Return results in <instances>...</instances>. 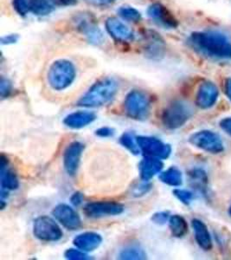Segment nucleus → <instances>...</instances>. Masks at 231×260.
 I'll list each match as a JSON object with an SVG mask.
<instances>
[{
  "label": "nucleus",
  "instance_id": "30",
  "mask_svg": "<svg viewBox=\"0 0 231 260\" xmlns=\"http://www.w3.org/2000/svg\"><path fill=\"white\" fill-rule=\"evenodd\" d=\"M13 7L18 15H26L30 11V3L29 0H13Z\"/></svg>",
  "mask_w": 231,
  "mask_h": 260
},
{
  "label": "nucleus",
  "instance_id": "38",
  "mask_svg": "<svg viewBox=\"0 0 231 260\" xmlns=\"http://www.w3.org/2000/svg\"><path fill=\"white\" fill-rule=\"evenodd\" d=\"M220 127L231 137V117L222 119L221 122H220Z\"/></svg>",
  "mask_w": 231,
  "mask_h": 260
},
{
  "label": "nucleus",
  "instance_id": "1",
  "mask_svg": "<svg viewBox=\"0 0 231 260\" xmlns=\"http://www.w3.org/2000/svg\"><path fill=\"white\" fill-rule=\"evenodd\" d=\"M189 44L203 56L219 59L231 58V40L222 33L194 32L190 35Z\"/></svg>",
  "mask_w": 231,
  "mask_h": 260
},
{
  "label": "nucleus",
  "instance_id": "13",
  "mask_svg": "<svg viewBox=\"0 0 231 260\" xmlns=\"http://www.w3.org/2000/svg\"><path fill=\"white\" fill-rule=\"evenodd\" d=\"M147 14L154 22L167 29H174L178 26V21L174 16L161 4H152L149 6Z\"/></svg>",
  "mask_w": 231,
  "mask_h": 260
},
{
  "label": "nucleus",
  "instance_id": "27",
  "mask_svg": "<svg viewBox=\"0 0 231 260\" xmlns=\"http://www.w3.org/2000/svg\"><path fill=\"white\" fill-rule=\"evenodd\" d=\"M118 14L124 20L129 22H139L141 19L140 12L130 6H122L118 10Z\"/></svg>",
  "mask_w": 231,
  "mask_h": 260
},
{
  "label": "nucleus",
  "instance_id": "31",
  "mask_svg": "<svg viewBox=\"0 0 231 260\" xmlns=\"http://www.w3.org/2000/svg\"><path fill=\"white\" fill-rule=\"evenodd\" d=\"M151 189V184L148 183L147 181H145L144 183L139 184V185L133 187L132 195L134 197H141V196L146 194Z\"/></svg>",
  "mask_w": 231,
  "mask_h": 260
},
{
  "label": "nucleus",
  "instance_id": "4",
  "mask_svg": "<svg viewBox=\"0 0 231 260\" xmlns=\"http://www.w3.org/2000/svg\"><path fill=\"white\" fill-rule=\"evenodd\" d=\"M123 109L129 118L135 121H145L151 112V101L145 92L134 89L125 98Z\"/></svg>",
  "mask_w": 231,
  "mask_h": 260
},
{
  "label": "nucleus",
  "instance_id": "33",
  "mask_svg": "<svg viewBox=\"0 0 231 260\" xmlns=\"http://www.w3.org/2000/svg\"><path fill=\"white\" fill-rule=\"evenodd\" d=\"M11 92H12V83L8 79L2 77L0 81V95H1V98H8Z\"/></svg>",
  "mask_w": 231,
  "mask_h": 260
},
{
  "label": "nucleus",
  "instance_id": "17",
  "mask_svg": "<svg viewBox=\"0 0 231 260\" xmlns=\"http://www.w3.org/2000/svg\"><path fill=\"white\" fill-rule=\"evenodd\" d=\"M77 29L86 36L89 43L92 45H101L104 42L103 33L99 27L93 23L91 18L82 16L76 20Z\"/></svg>",
  "mask_w": 231,
  "mask_h": 260
},
{
  "label": "nucleus",
  "instance_id": "12",
  "mask_svg": "<svg viewBox=\"0 0 231 260\" xmlns=\"http://www.w3.org/2000/svg\"><path fill=\"white\" fill-rule=\"evenodd\" d=\"M84 144L78 141L69 143L63 152L62 161L66 173L70 176H74L80 166L81 159L84 151Z\"/></svg>",
  "mask_w": 231,
  "mask_h": 260
},
{
  "label": "nucleus",
  "instance_id": "35",
  "mask_svg": "<svg viewBox=\"0 0 231 260\" xmlns=\"http://www.w3.org/2000/svg\"><path fill=\"white\" fill-rule=\"evenodd\" d=\"M83 200H84V197H83V193L80 192H75L70 197V203L74 207H79V206L83 204Z\"/></svg>",
  "mask_w": 231,
  "mask_h": 260
},
{
  "label": "nucleus",
  "instance_id": "2",
  "mask_svg": "<svg viewBox=\"0 0 231 260\" xmlns=\"http://www.w3.org/2000/svg\"><path fill=\"white\" fill-rule=\"evenodd\" d=\"M117 81L112 77H106L98 81L77 102L83 108H99L110 103L118 93Z\"/></svg>",
  "mask_w": 231,
  "mask_h": 260
},
{
  "label": "nucleus",
  "instance_id": "6",
  "mask_svg": "<svg viewBox=\"0 0 231 260\" xmlns=\"http://www.w3.org/2000/svg\"><path fill=\"white\" fill-rule=\"evenodd\" d=\"M32 233L36 239L43 242H57L63 236L57 220L47 215L39 216L34 220Z\"/></svg>",
  "mask_w": 231,
  "mask_h": 260
},
{
  "label": "nucleus",
  "instance_id": "11",
  "mask_svg": "<svg viewBox=\"0 0 231 260\" xmlns=\"http://www.w3.org/2000/svg\"><path fill=\"white\" fill-rule=\"evenodd\" d=\"M52 215L60 225L67 230L75 231L82 226V219L76 211L67 204L57 205L52 211Z\"/></svg>",
  "mask_w": 231,
  "mask_h": 260
},
{
  "label": "nucleus",
  "instance_id": "34",
  "mask_svg": "<svg viewBox=\"0 0 231 260\" xmlns=\"http://www.w3.org/2000/svg\"><path fill=\"white\" fill-rule=\"evenodd\" d=\"M95 136L100 138H110L115 134V129L111 127H101L95 130Z\"/></svg>",
  "mask_w": 231,
  "mask_h": 260
},
{
  "label": "nucleus",
  "instance_id": "19",
  "mask_svg": "<svg viewBox=\"0 0 231 260\" xmlns=\"http://www.w3.org/2000/svg\"><path fill=\"white\" fill-rule=\"evenodd\" d=\"M102 240L101 234L95 232H86L74 237L73 244L77 249H80L85 252H90L99 248Z\"/></svg>",
  "mask_w": 231,
  "mask_h": 260
},
{
  "label": "nucleus",
  "instance_id": "18",
  "mask_svg": "<svg viewBox=\"0 0 231 260\" xmlns=\"http://www.w3.org/2000/svg\"><path fill=\"white\" fill-rule=\"evenodd\" d=\"M164 168L162 160L151 156H145L139 163V177L143 181H149L160 174Z\"/></svg>",
  "mask_w": 231,
  "mask_h": 260
},
{
  "label": "nucleus",
  "instance_id": "40",
  "mask_svg": "<svg viewBox=\"0 0 231 260\" xmlns=\"http://www.w3.org/2000/svg\"><path fill=\"white\" fill-rule=\"evenodd\" d=\"M225 92L226 95L228 96V99L231 101V78L226 81Z\"/></svg>",
  "mask_w": 231,
  "mask_h": 260
},
{
  "label": "nucleus",
  "instance_id": "15",
  "mask_svg": "<svg viewBox=\"0 0 231 260\" xmlns=\"http://www.w3.org/2000/svg\"><path fill=\"white\" fill-rule=\"evenodd\" d=\"M105 25L108 34L117 42L125 43L134 39V33L130 28L118 18H107Z\"/></svg>",
  "mask_w": 231,
  "mask_h": 260
},
{
  "label": "nucleus",
  "instance_id": "7",
  "mask_svg": "<svg viewBox=\"0 0 231 260\" xmlns=\"http://www.w3.org/2000/svg\"><path fill=\"white\" fill-rule=\"evenodd\" d=\"M1 172H0V206L3 210L7 205V199L9 197L10 191H14L19 187V180L15 172L9 168V161L7 157L1 155Z\"/></svg>",
  "mask_w": 231,
  "mask_h": 260
},
{
  "label": "nucleus",
  "instance_id": "20",
  "mask_svg": "<svg viewBox=\"0 0 231 260\" xmlns=\"http://www.w3.org/2000/svg\"><path fill=\"white\" fill-rule=\"evenodd\" d=\"M195 240L200 248L205 251H210L212 248V240L211 234L208 231L207 226L204 222L199 219H194L191 221Z\"/></svg>",
  "mask_w": 231,
  "mask_h": 260
},
{
  "label": "nucleus",
  "instance_id": "9",
  "mask_svg": "<svg viewBox=\"0 0 231 260\" xmlns=\"http://www.w3.org/2000/svg\"><path fill=\"white\" fill-rule=\"evenodd\" d=\"M141 153L145 156L156 157L160 160H166L172 154V147L161 140L152 136H137Z\"/></svg>",
  "mask_w": 231,
  "mask_h": 260
},
{
  "label": "nucleus",
  "instance_id": "37",
  "mask_svg": "<svg viewBox=\"0 0 231 260\" xmlns=\"http://www.w3.org/2000/svg\"><path fill=\"white\" fill-rule=\"evenodd\" d=\"M85 2L95 6H107L115 2V0H84Z\"/></svg>",
  "mask_w": 231,
  "mask_h": 260
},
{
  "label": "nucleus",
  "instance_id": "39",
  "mask_svg": "<svg viewBox=\"0 0 231 260\" xmlns=\"http://www.w3.org/2000/svg\"><path fill=\"white\" fill-rule=\"evenodd\" d=\"M53 6H72L77 3V0H51Z\"/></svg>",
  "mask_w": 231,
  "mask_h": 260
},
{
  "label": "nucleus",
  "instance_id": "22",
  "mask_svg": "<svg viewBox=\"0 0 231 260\" xmlns=\"http://www.w3.org/2000/svg\"><path fill=\"white\" fill-rule=\"evenodd\" d=\"M160 180L163 183L171 186H180L183 183V176L179 169L171 167L166 171L161 172Z\"/></svg>",
  "mask_w": 231,
  "mask_h": 260
},
{
  "label": "nucleus",
  "instance_id": "29",
  "mask_svg": "<svg viewBox=\"0 0 231 260\" xmlns=\"http://www.w3.org/2000/svg\"><path fill=\"white\" fill-rule=\"evenodd\" d=\"M172 192L178 201L182 202L183 204L186 205V206L187 205H190V202L192 201V192L188 191V190L176 188V189L173 190Z\"/></svg>",
  "mask_w": 231,
  "mask_h": 260
},
{
  "label": "nucleus",
  "instance_id": "5",
  "mask_svg": "<svg viewBox=\"0 0 231 260\" xmlns=\"http://www.w3.org/2000/svg\"><path fill=\"white\" fill-rule=\"evenodd\" d=\"M193 115L192 107L184 101H175L163 110L161 121L168 129L183 127Z\"/></svg>",
  "mask_w": 231,
  "mask_h": 260
},
{
  "label": "nucleus",
  "instance_id": "8",
  "mask_svg": "<svg viewBox=\"0 0 231 260\" xmlns=\"http://www.w3.org/2000/svg\"><path fill=\"white\" fill-rule=\"evenodd\" d=\"M125 211L123 205L115 201H94L83 207V213L90 219L120 215Z\"/></svg>",
  "mask_w": 231,
  "mask_h": 260
},
{
  "label": "nucleus",
  "instance_id": "3",
  "mask_svg": "<svg viewBox=\"0 0 231 260\" xmlns=\"http://www.w3.org/2000/svg\"><path fill=\"white\" fill-rule=\"evenodd\" d=\"M75 77L76 70L73 62L66 59L57 60L48 71V83L54 90L62 91L71 86Z\"/></svg>",
  "mask_w": 231,
  "mask_h": 260
},
{
  "label": "nucleus",
  "instance_id": "10",
  "mask_svg": "<svg viewBox=\"0 0 231 260\" xmlns=\"http://www.w3.org/2000/svg\"><path fill=\"white\" fill-rule=\"evenodd\" d=\"M189 142L196 148L211 154H219L223 151L222 140L217 134L210 130H202L190 136Z\"/></svg>",
  "mask_w": 231,
  "mask_h": 260
},
{
  "label": "nucleus",
  "instance_id": "32",
  "mask_svg": "<svg viewBox=\"0 0 231 260\" xmlns=\"http://www.w3.org/2000/svg\"><path fill=\"white\" fill-rule=\"evenodd\" d=\"M169 213L168 212H158L155 213L151 216V220L153 222L154 224H157V225H165L166 222L169 221L170 219Z\"/></svg>",
  "mask_w": 231,
  "mask_h": 260
},
{
  "label": "nucleus",
  "instance_id": "23",
  "mask_svg": "<svg viewBox=\"0 0 231 260\" xmlns=\"http://www.w3.org/2000/svg\"><path fill=\"white\" fill-rule=\"evenodd\" d=\"M169 228L172 236L176 238H182L188 232L186 220L182 216L178 214L170 217Z\"/></svg>",
  "mask_w": 231,
  "mask_h": 260
},
{
  "label": "nucleus",
  "instance_id": "25",
  "mask_svg": "<svg viewBox=\"0 0 231 260\" xmlns=\"http://www.w3.org/2000/svg\"><path fill=\"white\" fill-rule=\"evenodd\" d=\"M30 9L37 16H46L53 11L51 0H29Z\"/></svg>",
  "mask_w": 231,
  "mask_h": 260
},
{
  "label": "nucleus",
  "instance_id": "28",
  "mask_svg": "<svg viewBox=\"0 0 231 260\" xmlns=\"http://www.w3.org/2000/svg\"><path fill=\"white\" fill-rule=\"evenodd\" d=\"M64 257L68 260H89L91 258L85 251L80 249H68L64 252Z\"/></svg>",
  "mask_w": 231,
  "mask_h": 260
},
{
  "label": "nucleus",
  "instance_id": "26",
  "mask_svg": "<svg viewBox=\"0 0 231 260\" xmlns=\"http://www.w3.org/2000/svg\"><path fill=\"white\" fill-rule=\"evenodd\" d=\"M120 143L122 147L127 148L131 154L138 155L139 153H141L139 144L137 142L136 137L132 133L126 132V133L122 134V136L120 137Z\"/></svg>",
  "mask_w": 231,
  "mask_h": 260
},
{
  "label": "nucleus",
  "instance_id": "21",
  "mask_svg": "<svg viewBox=\"0 0 231 260\" xmlns=\"http://www.w3.org/2000/svg\"><path fill=\"white\" fill-rule=\"evenodd\" d=\"M188 176L193 188L202 192L207 189L208 178L204 170L200 169H191L189 172Z\"/></svg>",
  "mask_w": 231,
  "mask_h": 260
},
{
  "label": "nucleus",
  "instance_id": "14",
  "mask_svg": "<svg viewBox=\"0 0 231 260\" xmlns=\"http://www.w3.org/2000/svg\"><path fill=\"white\" fill-rule=\"evenodd\" d=\"M218 96V89L213 83L205 82L199 87L197 96L196 104L202 110H207L213 106Z\"/></svg>",
  "mask_w": 231,
  "mask_h": 260
},
{
  "label": "nucleus",
  "instance_id": "24",
  "mask_svg": "<svg viewBox=\"0 0 231 260\" xmlns=\"http://www.w3.org/2000/svg\"><path fill=\"white\" fill-rule=\"evenodd\" d=\"M147 255L144 251V249L141 248L138 245H128L119 253V258L123 260H143L146 259Z\"/></svg>",
  "mask_w": 231,
  "mask_h": 260
},
{
  "label": "nucleus",
  "instance_id": "41",
  "mask_svg": "<svg viewBox=\"0 0 231 260\" xmlns=\"http://www.w3.org/2000/svg\"><path fill=\"white\" fill-rule=\"evenodd\" d=\"M228 214H229V216H231V206L229 207V209H228Z\"/></svg>",
  "mask_w": 231,
  "mask_h": 260
},
{
  "label": "nucleus",
  "instance_id": "36",
  "mask_svg": "<svg viewBox=\"0 0 231 260\" xmlns=\"http://www.w3.org/2000/svg\"><path fill=\"white\" fill-rule=\"evenodd\" d=\"M19 37L18 34H10V35L5 36L1 39V44L2 45H12L16 44L18 42Z\"/></svg>",
  "mask_w": 231,
  "mask_h": 260
},
{
  "label": "nucleus",
  "instance_id": "16",
  "mask_svg": "<svg viewBox=\"0 0 231 260\" xmlns=\"http://www.w3.org/2000/svg\"><path fill=\"white\" fill-rule=\"evenodd\" d=\"M97 119V115L94 112L79 110L66 115L63 119V124L70 129H82L93 123Z\"/></svg>",
  "mask_w": 231,
  "mask_h": 260
}]
</instances>
